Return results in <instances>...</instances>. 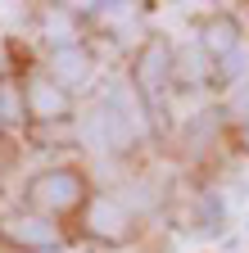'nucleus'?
Here are the masks:
<instances>
[{
	"label": "nucleus",
	"instance_id": "7",
	"mask_svg": "<svg viewBox=\"0 0 249 253\" xmlns=\"http://www.w3.org/2000/svg\"><path fill=\"white\" fill-rule=\"evenodd\" d=\"M54 73L64 86H86L91 77V59L82 45H54Z\"/></svg>",
	"mask_w": 249,
	"mask_h": 253
},
{
	"label": "nucleus",
	"instance_id": "5",
	"mask_svg": "<svg viewBox=\"0 0 249 253\" xmlns=\"http://www.w3.org/2000/svg\"><path fill=\"white\" fill-rule=\"evenodd\" d=\"M5 235H9L14 244H27V249H50V244L59 240V231L50 226L46 217H27V212H18V217L5 221Z\"/></svg>",
	"mask_w": 249,
	"mask_h": 253
},
{
	"label": "nucleus",
	"instance_id": "4",
	"mask_svg": "<svg viewBox=\"0 0 249 253\" xmlns=\"http://www.w3.org/2000/svg\"><path fill=\"white\" fill-rule=\"evenodd\" d=\"M86 221H91V235H100V240H122L127 235V208H122L118 199H109V195H100L96 204H91V212H86Z\"/></svg>",
	"mask_w": 249,
	"mask_h": 253
},
{
	"label": "nucleus",
	"instance_id": "9",
	"mask_svg": "<svg viewBox=\"0 0 249 253\" xmlns=\"http://www.w3.org/2000/svg\"><path fill=\"white\" fill-rule=\"evenodd\" d=\"M208 41H213V50H227V41H231V27H227V23H213V27H208Z\"/></svg>",
	"mask_w": 249,
	"mask_h": 253
},
{
	"label": "nucleus",
	"instance_id": "8",
	"mask_svg": "<svg viewBox=\"0 0 249 253\" xmlns=\"http://www.w3.org/2000/svg\"><path fill=\"white\" fill-rule=\"evenodd\" d=\"M0 118H23V100H18V90H14V86L0 90Z\"/></svg>",
	"mask_w": 249,
	"mask_h": 253
},
{
	"label": "nucleus",
	"instance_id": "3",
	"mask_svg": "<svg viewBox=\"0 0 249 253\" xmlns=\"http://www.w3.org/2000/svg\"><path fill=\"white\" fill-rule=\"evenodd\" d=\"M82 136H86V145L91 149H122V145H132V131L122 126V118L109 109V104H100V109H91L86 113V122H82Z\"/></svg>",
	"mask_w": 249,
	"mask_h": 253
},
{
	"label": "nucleus",
	"instance_id": "2",
	"mask_svg": "<svg viewBox=\"0 0 249 253\" xmlns=\"http://www.w3.org/2000/svg\"><path fill=\"white\" fill-rule=\"evenodd\" d=\"M32 199L41 204V208H50V212H68L77 199H82V176L77 172H46V176H37L32 181Z\"/></svg>",
	"mask_w": 249,
	"mask_h": 253
},
{
	"label": "nucleus",
	"instance_id": "6",
	"mask_svg": "<svg viewBox=\"0 0 249 253\" xmlns=\"http://www.w3.org/2000/svg\"><path fill=\"white\" fill-rule=\"evenodd\" d=\"M27 109H32V118H64V109H68V95H64V86L59 82H27Z\"/></svg>",
	"mask_w": 249,
	"mask_h": 253
},
{
	"label": "nucleus",
	"instance_id": "1",
	"mask_svg": "<svg viewBox=\"0 0 249 253\" xmlns=\"http://www.w3.org/2000/svg\"><path fill=\"white\" fill-rule=\"evenodd\" d=\"M136 90L149 100L154 113H163V100H168V50L163 45H145L141 59H136Z\"/></svg>",
	"mask_w": 249,
	"mask_h": 253
}]
</instances>
